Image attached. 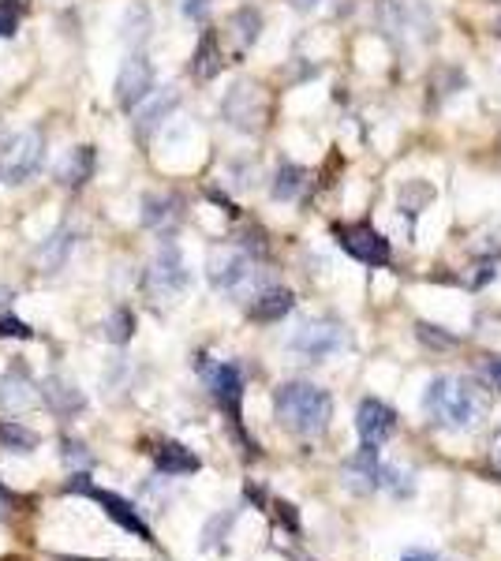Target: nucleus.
I'll list each match as a JSON object with an SVG mask.
<instances>
[{
  "label": "nucleus",
  "mask_w": 501,
  "mask_h": 561,
  "mask_svg": "<svg viewBox=\"0 0 501 561\" xmlns=\"http://www.w3.org/2000/svg\"><path fill=\"white\" fill-rule=\"evenodd\" d=\"M423 408H427V416L445 430H471V427L483 423L487 408H490V397H487L483 386H475L471 378L438 374L427 386Z\"/></svg>",
  "instance_id": "nucleus-1"
},
{
  "label": "nucleus",
  "mask_w": 501,
  "mask_h": 561,
  "mask_svg": "<svg viewBox=\"0 0 501 561\" xmlns=\"http://www.w3.org/2000/svg\"><path fill=\"white\" fill-rule=\"evenodd\" d=\"M273 408H278V419L288 430H296V435H304V438L322 435L333 419L330 393L311 386V382H285V386H278V393H273Z\"/></svg>",
  "instance_id": "nucleus-2"
},
{
  "label": "nucleus",
  "mask_w": 501,
  "mask_h": 561,
  "mask_svg": "<svg viewBox=\"0 0 501 561\" xmlns=\"http://www.w3.org/2000/svg\"><path fill=\"white\" fill-rule=\"evenodd\" d=\"M348 348V329L337 318H311L288 337V352L307 363H322Z\"/></svg>",
  "instance_id": "nucleus-3"
},
{
  "label": "nucleus",
  "mask_w": 501,
  "mask_h": 561,
  "mask_svg": "<svg viewBox=\"0 0 501 561\" xmlns=\"http://www.w3.org/2000/svg\"><path fill=\"white\" fill-rule=\"evenodd\" d=\"M187 285H191V270L184 262V251L172 240H161L158 254L146 266V292L154 299H177L187 292Z\"/></svg>",
  "instance_id": "nucleus-4"
},
{
  "label": "nucleus",
  "mask_w": 501,
  "mask_h": 561,
  "mask_svg": "<svg viewBox=\"0 0 501 561\" xmlns=\"http://www.w3.org/2000/svg\"><path fill=\"white\" fill-rule=\"evenodd\" d=\"M206 277H210V289L221 296H247L250 285H255V262H250L247 251L224 247V251L210 254Z\"/></svg>",
  "instance_id": "nucleus-5"
},
{
  "label": "nucleus",
  "mask_w": 501,
  "mask_h": 561,
  "mask_svg": "<svg viewBox=\"0 0 501 561\" xmlns=\"http://www.w3.org/2000/svg\"><path fill=\"white\" fill-rule=\"evenodd\" d=\"M113 90H116V106L123 113H132V109H139V106L150 101V94H154V64H150V57L142 53V49H132V53L123 57Z\"/></svg>",
  "instance_id": "nucleus-6"
},
{
  "label": "nucleus",
  "mask_w": 501,
  "mask_h": 561,
  "mask_svg": "<svg viewBox=\"0 0 501 561\" xmlns=\"http://www.w3.org/2000/svg\"><path fill=\"white\" fill-rule=\"evenodd\" d=\"M68 494H87L90 501H97L105 509V517L109 520H116L123 531H132L135 539H146L150 543V528L139 520V513L135 509L123 501V498H116V494H109V491H102V487H94V483H87V475L83 472H71V479H68Z\"/></svg>",
  "instance_id": "nucleus-7"
},
{
  "label": "nucleus",
  "mask_w": 501,
  "mask_h": 561,
  "mask_svg": "<svg viewBox=\"0 0 501 561\" xmlns=\"http://www.w3.org/2000/svg\"><path fill=\"white\" fill-rule=\"evenodd\" d=\"M41 161H45V135L38 127L15 135V143L8 150V161H5V184H27L31 176H38Z\"/></svg>",
  "instance_id": "nucleus-8"
},
{
  "label": "nucleus",
  "mask_w": 501,
  "mask_h": 561,
  "mask_svg": "<svg viewBox=\"0 0 501 561\" xmlns=\"http://www.w3.org/2000/svg\"><path fill=\"white\" fill-rule=\"evenodd\" d=\"M337 244L363 266H386L389 262V240L378 233V228H370V225L337 228Z\"/></svg>",
  "instance_id": "nucleus-9"
},
{
  "label": "nucleus",
  "mask_w": 501,
  "mask_h": 561,
  "mask_svg": "<svg viewBox=\"0 0 501 561\" xmlns=\"http://www.w3.org/2000/svg\"><path fill=\"white\" fill-rule=\"evenodd\" d=\"M221 116L229 120L236 132H259L262 116H266V106H262V97H259L255 87L236 83L229 94H224V101H221Z\"/></svg>",
  "instance_id": "nucleus-10"
},
{
  "label": "nucleus",
  "mask_w": 501,
  "mask_h": 561,
  "mask_svg": "<svg viewBox=\"0 0 501 561\" xmlns=\"http://www.w3.org/2000/svg\"><path fill=\"white\" fill-rule=\"evenodd\" d=\"M203 378L214 400L240 423V400H243V374L236 363H203Z\"/></svg>",
  "instance_id": "nucleus-11"
},
{
  "label": "nucleus",
  "mask_w": 501,
  "mask_h": 561,
  "mask_svg": "<svg viewBox=\"0 0 501 561\" xmlns=\"http://www.w3.org/2000/svg\"><path fill=\"white\" fill-rule=\"evenodd\" d=\"M382 19L393 34H415V38H431V12L423 0H386Z\"/></svg>",
  "instance_id": "nucleus-12"
},
{
  "label": "nucleus",
  "mask_w": 501,
  "mask_h": 561,
  "mask_svg": "<svg viewBox=\"0 0 501 561\" xmlns=\"http://www.w3.org/2000/svg\"><path fill=\"white\" fill-rule=\"evenodd\" d=\"M41 397V390L34 386V378L27 374L23 363H12L5 374H0V412L8 416H19Z\"/></svg>",
  "instance_id": "nucleus-13"
},
{
  "label": "nucleus",
  "mask_w": 501,
  "mask_h": 561,
  "mask_svg": "<svg viewBox=\"0 0 501 561\" xmlns=\"http://www.w3.org/2000/svg\"><path fill=\"white\" fill-rule=\"evenodd\" d=\"M184 217V202L177 195L169 191H150L142 198V225L150 228V233H158L161 240H169V233L180 225Z\"/></svg>",
  "instance_id": "nucleus-14"
},
{
  "label": "nucleus",
  "mask_w": 501,
  "mask_h": 561,
  "mask_svg": "<svg viewBox=\"0 0 501 561\" xmlns=\"http://www.w3.org/2000/svg\"><path fill=\"white\" fill-rule=\"evenodd\" d=\"M356 430H360L363 446H382V442H389V435L396 430V412L389 404L370 397V400L360 404V412H356Z\"/></svg>",
  "instance_id": "nucleus-15"
},
{
  "label": "nucleus",
  "mask_w": 501,
  "mask_h": 561,
  "mask_svg": "<svg viewBox=\"0 0 501 561\" xmlns=\"http://www.w3.org/2000/svg\"><path fill=\"white\" fill-rule=\"evenodd\" d=\"M38 390H41V400H45V408L53 416H79L83 408H87L83 390L75 386L71 378H64V374H49Z\"/></svg>",
  "instance_id": "nucleus-16"
},
{
  "label": "nucleus",
  "mask_w": 501,
  "mask_h": 561,
  "mask_svg": "<svg viewBox=\"0 0 501 561\" xmlns=\"http://www.w3.org/2000/svg\"><path fill=\"white\" fill-rule=\"evenodd\" d=\"M75 228L71 225H60V228H53L45 240H41V247L34 251V259H38V266H45L49 273H57V270H64V262L71 259V251H75Z\"/></svg>",
  "instance_id": "nucleus-17"
},
{
  "label": "nucleus",
  "mask_w": 501,
  "mask_h": 561,
  "mask_svg": "<svg viewBox=\"0 0 501 561\" xmlns=\"http://www.w3.org/2000/svg\"><path fill=\"white\" fill-rule=\"evenodd\" d=\"M180 106V94L172 90V87H165L158 97H150L146 106H139V116H135V127H139V135H154L158 127L172 116V109Z\"/></svg>",
  "instance_id": "nucleus-18"
},
{
  "label": "nucleus",
  "mask_w": 501,
  "mask_h": 561,
  "mask_svg": "<svg viewBox=\"0 0 501 561\" xmlns=\"http://www.w3.org/2000/svg\"><path fill=\"white\" fill-rule=\"evenodd\" d=\"M94 169H97V154H94V146H75L71 154L64 158V165L57 169V180H60V188H83L90 176H94Z\"/></svg>",
  "instance_id": "nucleus-19"
},
{
  "label": "nucleus",
  "mask_w": 501,
  "mask_h": 561,
  "mask_svg": "<svg viewBox=\"0 0 501 561\" xmlns=\"http://www.w3.org/2000/svg\"><path fill=\"white\" fill-rule=\"evenodd\" d=\"M296 308V296L288 289H262L250 299V318L255 322H281Z\"/></svg>",
  "instance_id": "nucleus-20"
},
{
  "label": "nucleus",
  "mask_w": 501,
  "mask_h": 561,
  "mask_svg": "<svg viewBox=\"0 0 501 561\" xmlns=\"http://www.w3.org/2000/svg\"><path fill=\"white\" fill-rule=\"evenodd\" d=\"M154 464H158L161 475H191L198 468V456L180 442H158Z\"/></svg>",
  "instance_id": "nucleus-21"
},
{
  "label": "nucleus",
  "mask_w": 501,
  "mask_h": 561,
  "mask_svg": "<svg viewBox=\"0 0 501 561\" xmlns=\"http://www.w3.org/2000/svg\"><path fill=\"white\" fill-rule=\"evenodd\" d=\"M221 41H217V34L214 31H206L203 38H198V49H195V57H191V68H195V75L198 79H214V75L221 71Z\"/></svg>",
  "instance_id": "nucleus-22"
},
{
  "label": "nucleus",
  "mask_w": 501,
  "mask_h": 561,
  "mask_svg": "<svg viewBox=\"0 0 501 561\" xmlns=\"http://www.w3.org/2000/svg\"><path fill=\"white\" fill-rule=\"evenodd\" d=\"M304 184H307V169H299V165H281L278 169V176H273V198L278 202H292L299 191H304Z\"/></svg>",
  "instance_id": "nucleus-23"
},
{
  "label": "nucleus",
  "mask_w": 501,
  "mask_h": 561,
  "mask_svg": "<svg viewBox=\"0 0 501 561\" xmlns=\"http://www.w3.org/2000/svg\"><path fill=\"white\" fill-rule=\"evenodd\" d=\"M34 446H38L34 430H27V427L15 423V419H0V449H8V453H34Z\"/></svg>",
  "instance_id": "nucleus-24"
},
{
  "label": "nucleus",
  "mask_w": 501,
  "mask_h": 561,
  "mask_svg": "<svg viewBox=\"0 0 501 561\" xmlns=\"http://www.w3.org/2000/svg\"><path fill=\"white\" fill-rule=\"evenodd\" d=\"M102 334H105V341H113V345H128V341L135 337V315H132L128 308H116V311L105 318Z\"/></svg>",
  "instance_id": "nucleus-25"
},
{
  "label": "nucleus",
  "mask_w": 501,
  "mask_h": 561,
  "mask_svg": "<svg viewBox=\"0 0 501 561\" xmlns=\"http://www.w3.org/2000/svg\"><path fill=\"white\" fill-rule=\"evenodd\" d=\"M146 38H150V12L142 5H132L128 15H123V41L132 49H142Z\"/></svg>",
  "instance_id": "nucleus-26"
},
{
  "label": "nucleus",
  "mask_w": 501,
  "mask_h": 561,
  "mask_svg": "<svg viewBox=\"0 0 501 561\" xmlns=\"http://www.w3.org/2000/svg\"><path fill=\"white\" fill-rule=\"evenodd\" d=\"M232 27H236V38H240V49H247V45H255L259 34H262V15L255 8H240L232 15Z\"/></svg>",
  "instance_id": "nucleus-27"
},
{
  "label": "nucleus",
  "mask_w": 501,
  "mask_h": 561,
  "mask_svg": "<svg viewBox=\"0 0 501 561\" xmlns=\"http://www.w3.org/2000/svg\"><path fill=\"white\" fill-rule=\"evenodd\" d=\"M60 461H64L71 472H87V468L94 464V456H90V449H87L83 442L64 438V442H60Z\"/></svg>",
  "instance_id": "nucleus-28"
},
{
  "label": "nucleus",
  "mask_w": 501,
  "mask_h": 561,
  "mask_svg": "<svg viewBox=\"0 0 501 561\" xmlns=\"http://www.w3.org/2000/svg\"><path fill=\"white\" fill-rule=\"evenodd\" d=\"M19 31V12L8 0H0V38H12Z\"/></svg>",
  "instance_id": "nucleus-29"
},
{
  "label": "nucleus",
  "mask_w": 501,
  "mask_h": 561,
  "mask_svg": "<svg viewBox=\"0 0 501 561\" xmlns=\"http://www.w3.org/2000/svg\"><path fill=\"white\" fill-rule=\"evenodd\" d=\"M0 337H34L27 322H19L15 315H0Z\"/></svg>",
  "instance_id": "nucleus-30"
},
{
  "label": "nucleus",
  "mask_w": 501,
  "mask_h": 561,
  "mask_svg": "<svg viewBox=\"0 0 501 561\" xmlns=\"http://www.w3.org/2000/svg\"><path fill=\"white\" fill-rule=\"evenodd\" d=\"M180 8H184V15L191 23H203L210 15V0H180Z\"/></svg>",
  "instance_id": "nucleus-31"
},
{
  "label": "nucleus",
  "mask_w": 501,
  "mask_h": 561,
  "mask_svg": "<svg viewBox=\"0 0 501 561\" xmlns=\"http://www.w3.org/2000/svg\"><path fill=\"white\" fill-rule=\"evenodd\" d=\"M318 5H322V0H292V8H296V12H314Z\"/></svg>",
  "instance_id": "nucleus-32"
},
{
  "label": "nucleus",
  "mask_w": 501,
  "mask_h": 561,
  "mask_svg": "<svg viewBox=\"0 0 501 561\" xmlns=\"http://www.w3.org/2000/svg\"><path fill=\"white\" fill-rule=\"evenodd\" d=\"M8 513H12V494L0 487V517H8Z\"/></svg>",
  "instance_id": "nucleus-33"
},
{
  "label": "nucleus",
  "mask_w": 501,
  "mask_h": 561,
  "mask_svg": "<svg viewBox=\"0 0 501 561\" xmlns=\"http://www.w3.org/2000/svg\"><path fill=\"white\" fill-rule=\"evenodd\" d=\"M400 561H438V557L434 554H423V550H412V554H405Z\"/></svg>",
  "instance_id": "nucleus-34"
},
{
  "label": "nucleus",
  "mask_w": 501,
  "mask_h": 561,
  "mask_svg": "<svg viewBox=\"0 0 501 561\" xmlns=\"http://www.w3.org/2000/svg\"><path fill=\"white\" fill-rule=\"evenodd\" d=\"M494 468L501 472V430H497V438H494Z\"/></svg>",
  "instance_id": "nucleus-35"
},
{
  "label": "nucleus",
  "mask_w": 501,
  "mask_h": 561,
  "mask_svg": "<svg viewBox=\"0 0 501 561\" xmlns=\"http://www.w3.org/2000/svg\"><path fill=\"white\" fill-rule=\"evenodd\" d=\"M490 374H494V382L501 386V360H490Z\"/></svg>",
  "instance_id": "nucleus-36"
},
{
  "label": "nucleus",
  "mask_w": 501,
  "mask_h": 561,
  "mask_svg": "<svg viewBox=\"0 0 501 561\" xmlns=\"http://www.w3.org/2000/svg\"><path fill=\"white\" fill-rule=\"evenodd\" d=\"M57 561H87V557H57Z\"/></svg>",
  "instance_id": "nucleus-37"
}]
</instances>
